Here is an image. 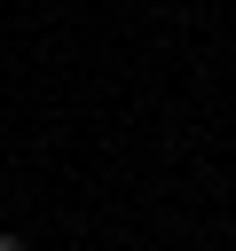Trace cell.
<instances>
[{"label":"cell","instance_id":"cell-1","mask_svg":"<svg viewBox=\"0 0 236 251\" xmlns=\"http://www.w3.org/2000/svg\"><path fill=\"white\" fill-rule=\"evenodd\" d=\"M0 251H24V243H16V235H0Z\"/></svg>","mask_w":236,"mask_h":251}]
</instances>
